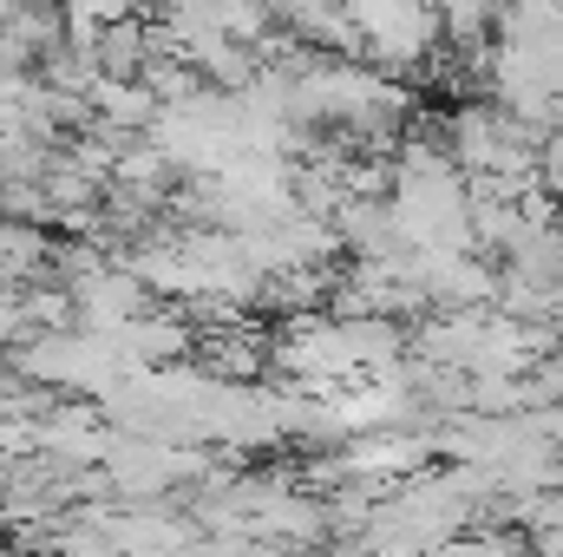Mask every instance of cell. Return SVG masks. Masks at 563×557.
Listing matches in <instances>:
<instances>
[{"label":"cell","mask_w":563,"mask_h":557,"mask_svg":"<svg viewBox=\"0 0 563 557\" xmlns=\"http://www.w3.org/2000/svg\"><path fill=\"white\" fill-rule=\"evenodd\" d=\"M86 112H92L106 132L144 139L151 119H157V99L144 92V79H92V86H86Z\"/></svg>","instance_id":"1"},{"label":"cell","mask_w":563,"mask_h":557,"mask_svg":"<svg viewBox=\"0 0 563 557\" xmlns=\"http://www.w3.org/2000/svg\"><path fill=\"white\" fill-rule=\"evenodd\" d=\"M439 13V40L452 53H472V46H492V20L505 0H426Z\"/></svg>","instance_id":"2"},{"label":"cell","mask_w":563,"mask_h":557,"mask_svg":"<svg viewBox=\"0 0 563 557\" xmlns=\"http://www.w3.org/2000/svg\"><path fill=\"white\" fill-rule=\"evenodd\" d=\"M99 79H139L144 66V20H119V26H99V40L86 46Z\"/></svg>","instance_id":"3"},{"label":"cell","mask_w":563,"mask_h":557,"mask_svg":"<svg viewBox=\"0 0 563 557\" xmlns=\"http://www.w3.org/2000/svg\"><path fill=\"white\" fill-rule=\"evenodd\" d=\"M59 20H66V46H92L99 26L144 20V0H59Z\"/></svg>","instance_id":"4"}]
</instances>
